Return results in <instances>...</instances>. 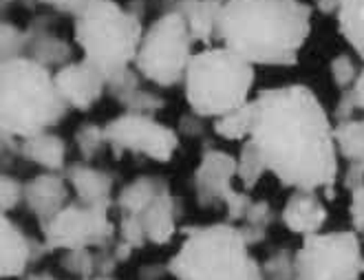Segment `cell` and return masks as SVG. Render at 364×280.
<instances>
[{
	"instance_id": "obj_39",
	"label": "cell",
	"mask_w": 364,
	"mask_h": 280,
	"mask_svg": "<svg viewBox=\"0 0 364 280\" xmlns=\"http://www.w3.org/2000/svg\"><path fill=\"white\" fill-rule=\"evenodd\" d=\"M355 111H358V109H355V104H353V99H351L349 91H342V93H340V99H338V104H336V111H333L336 122L351 119Z\"/></svg>"
},
{
	"instance_id": "obj_9",
	"label": "cell",
	"mask_w": 364,
	"mask_h": 280,
	"mask_svg": "<svg viewBox=\"0 0 364 280\" xmlns=\"http://www.w3.org/2000/svg\"><path fill=\"white\" fill-rule=\"evenodd\" d=\"M109 205H89L69 201L53 219L42 223V243L53 249H87L109 247L117 239V227L111 223Z\"/></svg>"
},
{
	"instance_id": "obj_14",
	"label": "cell",
	"mask_w": 364,
	"mask_h": 280,
	"mask_svg": "<svg viewBox=\"0 0 364 280\" xmlns=\"http://www.w3.org/2000/svg\"><path fill=\"white\" fill-rule=\"evenodd\" d=\"M71 185L64 172H40L25 183V205L42 223L53 219L69 203Z\"/></svg>"
},
{
	"instance_id": "obj_35",
	"label": "cell",
	"mask_w": 364,
	"mask_h": 280,
	"mask_svg": "<svg viewBox=\"0 0 364 280\" xmlns=\"http://www.w3.org/2000/svg\"><path fill=\"white\" fill-rule=\"evenodd\" d=\"M252 203H254V199L247 195V192L234 190L232 195L223 201L228 223H232V225H241V223H243V219L247 217V212H250Z\"/></svg>"
},
{
	"instance_id": "obj_7",
	"label": "cell",
	"mask_w": 364,
	"mask_h": 280,
	"mask_svg": "<svg viewBox=\"0 0 364 280\" xmlns=\"http://www.w3.org/2000/svg\"><path fill=\"white\" fill-rule=\"evenodd\" d=\"M195 40L179 11L159 14L144 31L135 58L137 73L161 89L183 84L188 64L195 55Z\"/></svg>"
},
{
	"instance_id": "obj_3",
	"label": "cell",
	"mask_w": 364,
	"mask_h": 280,
	"mask_svg": "<svg viewBox=\"0 0 364 280\" xmlns=\"http://www.w3.org/2000/svg\"><path fill=\"white\" fill-rule=\"evenodd\" d=\"M67 111L51 69L27 55L0 64V135L20 141L51 131Z\"/></svg>"
},
{
	"instance_id": "obj_8",
	"label": "cell",
	"mask_w": 364,
	"mask_h": 280,
	"mask_svg": "<svg viewBox=\"0 0 364 280\" xmlns=\"http://www.w3.org/2000/svg\"><path fill=\"white\" fill-rule=\"evenodd\" d=\"M298 280H360L364 252L355 232H318L305 236L296 252Z\"/></svg>"
},
{
	"instance_id": "obj_10",
	"label": "cell",
	"mask_w": 364,
	"mask_h": 280,
	"mask_svg": "<svg viewBox=\"0 0 364 280\" xmlns=\"http://www.w3.org/2000/svg\"><path fill=\"white\" fill-rule=\"evenodd\" d=\"M106 144L113 148L115 157L124 153H133L148 157L157 163L173 161L179 135L170 126L157 122L153 115L144 113H122L104 124Z\"/></svg>"
},
{
	"instance_id": "obj_25",
	"label": "cell",
	"mask_w": 364,
	"mask_h": 280,
	"mask_svg": "<svg viewBox=\"0 0 364 280\" xmlns=\"http://www.w3.org/2000/svg\"><path fill=\"white\" fill-rule=\"evenodd\" d=\"M274 223V208L267 201H254L247 217L243 219V223L239 225V230L243 232L247 245H261L267 239V230Z\"/></svg>"
},
{
	"instance_id": "obj_27",
	"label": "cell",
	"mask_w": 364,
	"mask_h": 280,
	"mask_svg": "<svg viewBox=\"0 0 364 280\" xmlns=\"http://www.w3.org/2000/svg\"><path fill=\"white\" fill-rule=\"evenodd\" d=\"M128 113H144V115H155L157 111H161L166 106V99L153 91L141 82L133 89H128L126 93H122L119 97H115Z\"/></svg>"
},
{
	"instance_id": "obj_24",
	"label": "cell",
	"mask_w": 364,
	"mask_h": 280,
	"mask_svg": "<svg viewBox=\"0 0 364 280\" xmlns=\"http://www.w3.org/2000/svg\"><path fill=\"white\" fill-rule=\"evenodd\" d=\"M333 137L338 155H342L349 163H364V117L336 122Z\"/></svg>"
},
{
	"instance_id": "obj_15",
	"label": "cell",
	"mask_w": 364,
	"mask_h": 280,
	"mask_svg": "<svg viewBox=\"0 0 364 280\" xmlns=\"http://www.w3.org/2000/svg\"><path fill=\"white\" fill-rule=\"evenodd\" d=\"M71 190L75 192L77 201L89 205H113V190H115V177L113 172H106L102 168H95L87 161L71 163L64 170Z\"/></svg>"
},
{
	"instance_id": "obj_2",
	"label": "cell",
	"mask_w": 364,
	"mask_h": 280,
	"mask_svg": "<svg viewBox=\"0 0 364 280\" xmlns=\"http://www.w3.org/2000/svg\"><path fill=\"white\" fill-rule=\"evenodd\" d=\"M311 18V7L301 0H225L217 40L254 67H294L309 40Z\"/></svg>"
},
{
	"instance_id": "obj_44",
	"label": "cell",
	"mask_w": 364,
	"mask_h": 280,
	"mask_svg": "<svg viewBox=\"0 0 364 280\" xmlns=\"http://www.w3.org/2000/svg\"><path fill=\"white\" fill-rule=\"evenodd\" d=\"M3 3H14V0H3Z\"/></svg>"
},
{
	"instance_id": "obj_5",
	"label": "cell",
	"mask_w": 364,
	"mask_h": 280,
	"mask_svg": "<svg viewBox=\"0 0 364 280\" xmlns=\"http://www.w3.org/2000/svg\"><path fill=\"white\" fill-rule=\"evenodd\" d=\"M144 31L141 16L115 0H95L87 11L73 18L75 42L84 60L104 73L109 86L135 69Z\"/></svg>"
},
{
	"instance_id": "obj_13",
	"label": "cell",
	"mask_w": 364,
	"mask_h": 280,
	"mask_svg": "<svg viewBox=\"0 0 364 280\" xmlns=\"http://www.w3.org/2000/svg\"><path fill=\"white\" fill-rule=\"evenodd\" d=\"M0 243H3V254H0V276L3 278L23 276L33 261L49 252L45 243L33 241L7 214H3V221H0Z\"/></svg>"
},
{
	"instance_id": "obj_33",
	"label": "cell",
	"mask_w": 364,
	"mask_h": 280,
	"mask_svg": "<svg viewBox=\"0 0 364 280\" xmlns=\"http://www.w3.org/2000/svg\"><path fill=\"white\" fill-rule=\"evenodd\" d=\"M23 201H25V183H20L16 177L3 172V177H0V208H3V214L14 212Z\"/></svg>"
},
{
	"instance_id": "obj_31",
	"label": "cell",
	"mask_w": 364,
	"mask_h": 280,
	"mask_svg": "<svg viewBox=\"0 0 364 280\" xmlns=\"http://www.w3.org/2000/svg\"><path fill=\"white\" fill-rule=\"evenodd\" d=\"M62 267L71 276H80L82 280L97 276V252L87 249H69L62 256Z\"/></svg>"
},
{
	"instance_id": "obj_28",
	"label": "cell",
	"mask_w": 364,
	"mask_h": 280,
	"mask_svg": "<svg viewBox=\"0 0 364 280\" xmlns=\"http://www.w3.org/2000/svg\"><path fill=\"white\" fill-rule=\"evenodd\" d=\"M0 51H3V62L25 58L29 51V31L3 20V25H0Z\"/></svg>"
},
{
	"instance_id": "obj_6",
	"label": "cell",
	"mask_w": 364,
	"mask_h": 280,
	"mask_svg": "<svg viewBox=\"0 0 364 280\" xmlns=\"http://www.w3.org/2000/svg\"><path fill=\"white\" fill-rule=\"evenodd\" d=\"M256 80L254 64L228 47H205L195 53L183 77V91L190 111L217 119L250 102Z\"/></svg>"
},
{
	"instance_id": "obj_4",
	"label": "cell",
	"mask_w": 364,
	"mask_h": 280,
	"mask_svg": "<svg viewBox=\"0 0 364 280\" xmlns=\"http://www.w3.org/2000/svg\"><path fill=\"white\" fill-rule=\"evenodd\" d=\"M175 280H265L239 225L212 223L183 232V243L170 258Z\"/></svg>"
},
{
	"instance_id": "obj_19",
	"label": "cell",
	"mask_w": 364,
	"mask_h": 280,
	"mask_svg": "<svg viewBox=\"0 0 364 280\" xmlns=\"http://www.w3.org/2000/svg\"><path fill=\"white\" fill-rule=\"evenodd\" d=\"M223 5L225 0H179L175 11L183 16L192 40L212 47V42L217 40V27Z\"/></svg>"
},
{
	"instance_id": "obj_37",
	"label": "cell",
	"mask_w": 364,
	"mask_h": 280,
	"mask_svg": "<svg viewBox=\"0 0 364 280\" xmlns=\"http://www.w3.org/2000/svg\"><path fill=\"white\" fill-rule=\"evenodd\" d=\"M349 217L353 232L364 236V185L351 190V203H349Z\"/></svg>"
},
{
	"instance_id": "obj_17",
	"label": "cell",
	"mask_w": 364,
	"mask_h": 280,
	"mask_svg": "<svg viewBox=\"0 0 364 280\" xmlns=\"http://www.w3.org/2000/svg\"><path fill=\"white\" fill-rule=\"evenodd\" d=\"M179 201L177 197L168 190H164L161 195L148 205L141 214V225L146 230L148 243L151 245H168L175 239L177 234V221H179Z\"/></svg>"
},
{
	"instance_id": "obj_20",
	"label": "cell",
	"mask_w": 364,
	"mask_h": 280,
	"mask_svg": "<svg viewBox=\"0 0 364 280\" xmlns=\"http://www.w3.org/2000/svg\"><path fill=\"white\" fill-rule=\"evenodd\" d=\"M20 157L40 166L45 172L67 170V144L51 131L20 139Z\"/></svg>"
},
{
	"instance_id": "obj_42",
	"label": "cell",
	"mask_w": 364,
	"mask_h": 280,
	"mask_svg": "<svg viewBox=\"0 0 364 280\" xmlns=\"http://www.w3.org/2000/svg\"><path fill=\"white\" fill-rule=\"evenodd\" d=\"M23 280H58V278L51 276V274H29V276H25Z\"/></svg>"
},
{
	"instance_id": "obj_21",
	"label": "cell",
	"mask_w": 364,
	"mask_h": 280,
	"mask_svg": "<svg viewBox=\"0 0 364 280\" xmlns=\"http://www.w3.org/2000/svg\"><path fill=\"white\" fill-rule=\"evenodd\" d=\"M164 190H168V181L161 177L144 175L126 183L119 192L115 205L119 210V217H139V214L151 205Z\"/></svg>"
},
{
	"instance_id": "obj_43",
	"label": "cell",
	"mask_w": 364,
	"mask_h": 280,
	"mask_svg": "<svg viewBox=\"0 0 364 280\" xmlns=\"http://www.w3.org/2000/svg\"><path fill=\"white\" fill-rule=\"evenodd\" d=\"M87 280H115L113 276H93V278H87Z\"/></svg>"
},
{
	"instance_id": "obj_34",
	"label": "cell",
	"mask_w": 364,
	"mask_h": 280,
	"mask_svg": "<svg viewBox=\"0 0 364 280\" xmlns=\"http://www.w3.org/2000/svg\"><path fill=\"white\" fill-rule=\"evenodd\" d=\"M117 236L133 249H141L148 243V236H146V230H144L139 217H119Z\"/></svg>"
},
{
	"instance_id": "obj_26",
	"label": "cell",
	"mask_w": 364,
	"mask_h": 280,
	"mask_svg": "<svg viewBox=\"0 0 364 280\" xmlns=\"http://www.w3.org/2000/svg\"><path fill=\"white\" fill-rule=\"evenodd\" d=\"M237 161H239L237 179L241 181V185L245 190H254L256 185H259V181L263 179L265 172H267V166H265V159L261 155V150L254 146L252 139L243 141Z\"/></svg>"
},
{
	"instance_id": "obj_16",
	"label": "cell",
	"mask_w": 364,
	"mask_h": 280,
	"mask_svg": "<svg viewBox=\"0 0 364 280\" xmlns=\"http://www.w3.org/2000/svg\"><path fill=\"white\" fill-rule=\"evenodd\" d=\"M281 219L291 234L311 236L327 223V208L314 190H296L283 205Z\"/></svg>"
},
{
	"instance_id": "obj_36",
	"label": "cell",
	"mask_w": 364,
	"mask_h": 280,
	"mask_svg": "<svg viewBox=\"0 0 364 280\" xmlns=\"http://www.w3.org/2000/svg\"><path fill=\"white\" fill-rule=\"evenodd\" d=\"M38 3L51 7L58 14H67V16L77 18L80 14H84V11L89 9L95 3V0H38Z\"/></svg>"
},
{
	"instance_id": "obj_40",
	"label": "cell",
	"mask_w": 364,
	"mask_h": 280,
	"mask_svg": "<svg viewBox=\"0 0 364 280\" xmlns=\"http://www.w3.org/2000/svg\"><path fill=\"white\" fill-rule=\"evenodd\" d=\"M349 95H351V99H353V104H355V109H358V111H364V67H362V71H360L355 84L349 89Z\"/></svg>"
},
{
	"instance_id": "obj_32",
	"label": "cell",
	"mask_w": 364,
	"mask_h": 280,
	"mask_svg": "<svg viewBox=\"0 0 364 280\" xmlns=\"http://www.w3.org/2000/svg\"><path fill=\"white\" fill-rule=\"evenodd\" d=\"M331 80H333V84L338 86V91L342 93V91H349L351 86L355 84V80H358V75H360V67H358V62L351 58V55H347V53H340V55H336L333 60H331Z\"/></svg>"
},
{
	"instance_id": "obj_12",
	"label": "cell",
	"mask_w": 364,
	"mask_h": 280,
	"mask_svg": "<svg viewBox=\"0 0 364 280\" xmlns=\"http://www.w3.org/2000/svg\"><path fill=\"white\" fill-rule=\"evenodd\" d=\"M53 77L64 104L80 113L91 111L104 95V91L109 89V82H106L104 73L84 58L64 64V67H60L53 73Z\"/></svg>"
},
{
	"instance_id": "obj_23",
	"label": "cell",
	"mask_w": 364,
	"mask_h": 280,
	"mask_svg": "<svg viewBox=\"0 0 364 280\" xmlns=\"http://www.w3.org/2000/svg\"><path fill=\"white\" fill-rule=\"evenodd\" d=\"M254 117H256L254 99H250L247 104L241 106V109L230 111V113L214 119L212 131L225 141H247L254 131Z\"/></svg>"
},
{
	"instance_id": "obj_29",
	"label": "cell",
	"mask_w": 364,
	"mask_h": 280,
	"mask_svg": "<svg viewBox=\"0 0 364 280\" xmlns=\"http://www.w3.org/2000/svg\"><path fill=\"white\" fill-rule=\"evenodd\" d=\"M75 148H77V153L82 155V159H93L100 155V150L104 148L106 144V135H104V126H97L93 122H84L75 135Z\"/></svg>"
},
{
	"instance_id": "obj_30",
	"label": "cell",
	"mask_w": 364,
	"mask_h": 280,
	"mask_svg": "<svg viewBox=\"0 0 364 280\" xmlns=\"http://www.w3.org/2000/svg\"><path fill=\"white\" fill-rule=\"evenodd\" d=\"M265 280H298L296 274V252L276 249L263 263Z\"/></svg>"
},
{
	"instance_id": "obj_1",
	"label": "cell",
	"mask_w": 364,
	"mask_h": 280,
	"mask_svg": "<svg viewBox=\"0 0 364 280\" xmlns=\"http://www.w3.org/2000/svg\"><path fill=\"white\" fill-rule=\"evenodd\" d=\"M252 141L267 172L294 190H323L336 197L338 148L333 124L316 93L305 84L265 89L254 97Z\"/></svg>"
},
{
	"instance_id": "obj_11",
	"label": "cell",
	"mask_w": 364,
	"mask_h": 280,
	"mask_svg": "<svg viewBox=\"0 0 364 280\" xmlns=\"http://www.w3.org/2000/svg\"><path fill=\"white\" fill-rule=\"evenodd\" d=\"M239 161L234 155L219 148H205L201 153V161L192 177L195 197L201 208H212L223 203L234 192V177H237Z\"/></svg>"
},
{
	"instance_id": "obj_41",
	"label": "cell",
	"mask_w": 364,
	"mask_h": 280,
	"mask_svg": "<svg viewBox=\"0 0 364 280\" xmlns=\"http://www.w3.org/2000/svg\"><path fill=\"white\" fill-rule=\"evenodd\" d=\"M345 0H314V7L323 16H336Z\"/></svg>"
},
{
	"instance_id": "obj_18",
	"label": "cell",
	"mask_w": 364,
	"mask_h": 280,
	"mask_svg": "<svg viewBox=\"0 0 364 280\" xmlns=\"http://www.w3.org/2000/svg\"><path fill=\"white\" fill-rule=\"evenodd\" d=\"M27 31H29V51H27V58L40 62L42 67L55 69V71L60 67H64V64L71 62L73 47L64 38H60L58 33H53L49 29L47 20H42V18L33 20L31 27Z\"/></svg>"
},
{
	"instance_id": "obj_38",
	"label": "cell",
	"mask_w": 364,
	"mask_h": 280,
	"mask_svg": "<svg viewBox=\"0 0 364 280\" xmlns=\"http://www.w3.org/2000/svg\"><path fill=\"white\" fill-rule=\"evenodd\" d=\"M179 128L186 137H199V135H203V117L190 111L188 115H183L179 119Z\"/></svg>"
},
{
	"instance_id": "obj_22",
	"label": "cell",
	"mask_w": 364,
	"mask_h": 280,
	"mask_svg": "<svg viewBox=\"0 0 364 280\" xmlns=\"http://www.w3.org/2000/svg\"><path fill=\"white\" fill-rule=\"evenodd\" d=\"M338 29L364 62V0H345L336 14Z\"/></svg>"
}]
</instances>
